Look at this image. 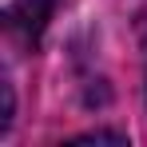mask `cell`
<instances>
[{
  "label": "cell",
  "mask_w": 147,
  "mask_h": 147,
  "mask_svg": "<svg viewBox=\"0 0 147 147\" xmlns=\"http://www.w3.org/2000/svg\"><path fill=\"white\" fill-rule=\"evenodd\" d=\"M72 143H127V135H119V131H88V135H76Z\"/></svg>",
  "instance_id": "6da1fadb"
},
{
  "label": "cell",
  "mask_w": 147,
  "mask_h": 147,
  "mask_svg": "<svg viewBox=\"0 0 147 147\" xmlns=\"http://www.w3.org/2000/svg\"><path fill=\"white\" fill-rule=\"evenodd\" d=\"M143 80H147V16H143Z\"/></svg>",
  "instance_id": "7a4b0ae2"
}]
</instances>
